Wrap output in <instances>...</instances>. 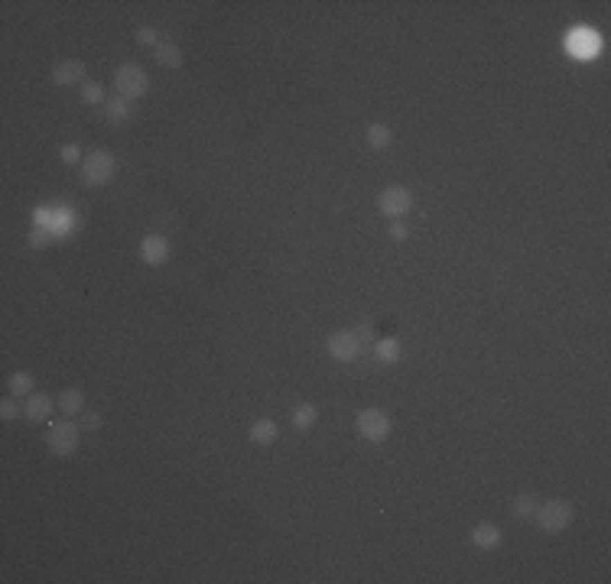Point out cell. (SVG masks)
Returning <instances> with one entry per match:
<instances>
[{
  "mask_svg": "<svg viewBox=\"0 0 611 584\" xmlns=\"http://www.w3.org/2000/svg\"><path fill=\"white\" fill-rule=\"evenodd\" d=\"M329 354L335 361L348 364L361 354V341L354 338V331H335V335H329Z\"/></svg>",
  "mask_w": 611,
  "mask_h": 584,
  "instance_id": "obj_7",
  "label": "cell"
},
{
  "mask_svg": "<svg viewBox=\"0 0 611 584\" xmlns=\"http://www.w3.org/2000/svg\"><path fill=\"white\" fill-rule=\"evenodd\" d=\"M365 140H367V147L371 149H387L390 147V140H394V133H390L387 124H371V127L365 130Z\"/></svg>",
  "mask_w": 611,
  "mask_h": 584,
  "instance_id": "obj_15",
  "label": "cell"
},
{
  "mask_svg": "<svg viewBox=\"0 0 611 584\" xmlns=\"http://www.w3.org/2000/svg\"><path fill=\"white\" fill-rule=\"evenodd\" d=\"M46 244H49V231H46V227H39V224H36V231L30 234V247H36V250H43Z\"/></svg>",
  "mask_w": 611,
  "mask_h": 584,
  "instance_id": "obj_26",
  "label": "cell"
},
{
  "mask_svg": "<svg viewBox=\"0 0 611 584\" xmlns=\"http://www.w3.org/2000/svg\"><path fill=\"white\" fill-rule=\"evenodd\" d=\"M374 354H377V361L394 364V361L400 357V344H397V338H381V341H374Z\"/></svg>",
  "mask_w": 611,
  "mask_h": 584,
  "instance_id": "obj_18",
  "label": "cell"
},
{
  "mask_svg": "<svg viewBox=\"0 0 611 584\" xmlns=\"http://www.w3.org/2000/svg\"><path fill=\"white\" fill-rule=\"evenodd\" d=\"M247 435H250L254 445H273V442H277V422H273V419H257V422L250 425Z\"/></svg>",
  "mask_w": 611,
  "mask_h": 584,
  "instance_id": "obj_13",
  "label": "cell"
},
{
  "mask_svg": "<svg viewBox=\"0 0 611 584\" xmlns=\"http://www.w3.org/2000/svg\"><path fill=\"white\" fill-rule=\"evenodd\" d=\"M82 101H85V104H101V101H104V88L98 85V82H85V85H82Z\"/></svg>",
  "mask_w": 611,
  "mask_h": 584,
  "instance_id": "obj_22",
  "label": "cell"
},
{
  "mask_svg": "<svg viewBox=\"0 0 611 584\" xmlns=\"http://www.w3.org/2000/svg\"><path fill=\"white\" fill-rule=\"evenodd\" d=\"M569 49L576 55H582V59H589V55H595V49H599V39H595V32H589V30H576L569 36Z\"/></svg>",
  "mask_w": 611,
  "mask_h": 584,
  "instance_id": "obj_10",
  "label": "cell"
},
{
  "mask_svg": "<svg viewBox=\"0 0 611 584\" xmlns=\"http://www.w3.org/2000/svg\"><path fill=\"white\" fill-rule=\"evenodd\" d=\"M62 160L69 162V166H75V162H82V149H78L75 143H69V147H62Z\"/></svg>",
  "mask_w": 611,
  "mask_h": 584,
  "instance_id": "obj_27",
  "label": "cell"
},
{
  "mask_svg": "<svg viewBox=\"0 0 611 584\" xmlns=\"http://www.w3.org/2000/svg\"><path fill=\"white\" fill-rule=\"evenodd\" d=\"M137 43L140 46H160V36H156L153 26H143V30H137Z\"/></svg>",
  "mask_w": 611,
  "mask_h": 584,
  "instance_id": "obj_25",
  "label": "cell"
},
{
  "mask_svg": "<svg viewBox=\"0 0 611 584\" xmlns=\"http://www.w3.org/2000/svg\"><path fill=\"white\" fill-rule=\"evenodd\" d=\"M114 169H118V162H114V156H111L107 149L88 153V160L82 162V176H85V182H91V185H104V182L114 176Z\"/></svg>",
  "mask_w": 611,
  "mask_h": 584,
  "instance_id": "obj_4",
  "label": "cell"
},
{
  "mask_svg": "<svg viewBox=\"0 0 611 584\" xmlns=\"http://www.w3.org/2000/svg\"><path fill=\"white\" fill-rule=\"evenodd\" d=\"M472 542L478 549H498L501 545V529L491 526V522H478L472 529Z\"/></svg>",
  "mask_w": 611,
  "mask_h": 584,
  "instance_id": "obj_11",
  "label": "cell"
},
{
  "mask_svg": "<svg viewBox=\"0 0 611 584\" xmlns=\"http://www.w3.org/2000/svg\"><path fill=\"white\" fill-rule=\"evenodd\" d=\"M316 422H319V409H316L312 403H302L300 409L293 413V425H296L300 432H309V428H312Z\"/></svg>",
  "mask_w": 611,
  "mask_h": 584,
  "instance_id": "obj_17",
  "label": "cell"
},
{
  "mask_svg": "<svg viewBox=\"0 0 611 584\" xmlns=\"http://www.w3.org/2000/svg\"><path fill=\"white\" fill-rule=\"evenodd\" d=\"M53 413V399L49 396H30L26 406H23V415L30 419V422H46Z\"/></svg>",
  "mask_w": 611,
  "mask_h": 584,
  "instance_id": "obj_12",
  "label": "cell"
},
{
  "mask_svg": "<svg viewBox=\"0 0 611 584\" xmlns=\"http://www.w3.org/2000/svg\"><path fill=\"white\" fill-rule=\"evenodd\" d=\"M358 432L367 442H384L390 435V415L381 413V409H361L358 413Z\"/></svg>",
  "mask_w": 611,
  "mask_h": 584,
  "instance_id": "obj_6",
  "label": "cell"
},
{
  "mask_svg": "<svg viewBox=\"0 0 611 584\" xmlns=\"http://www.w3.org/2000/svg\"><path fill=\"white\" fill-rule=\"evenodd\" d=\"M104 117L111 120V124H124L130 117V101L127 97H111V101H104Z\"/></svg>",
  "mask_w": 611,
  "mask_h": 584,
  "instance_id": "obj_16",
  "label": "cell"
},
{
  "mask_svg": "<svg viewBox=\"0 0 611 584\" xmlns=\"http://www.w3.org/2000/svg\"><path fill=\"white\" fill-rule=\"evenodd\" d=\"M82 406H85V396L78 393V390H65V393H59V409H62L65 415L82 413Z\"/></svg>",
  "mask_w": 611,
  "mask_h": 584,
  "instance_id": "obj_19",
  "label": "cell"
},
{
  "mask_svg": "<svg viewBox=\"0 0 611 584\" xmlns=\"http://www.w3.org/2000/svg\"><path fill=\"white\" fill-rule=\"evenodd\" d=\"M53 85H85V62L78 59H65L53 68Z\"/></svg>",
  "mask_w": 611,
  "mask_h": 584,
  "instance_id": "obj_8",
  "label": "cell"
},
{
  "mask_svg": "<svg viewBox=\"0 0 611 584\" xmlns=\"http://www.w3.org/2000/svg\"><path fill=\"white\" fill-rule=\"evenodd\" d=\"M78 438H82V428L78 422H72V415H65L62 422H53L49 425V432H46V445L49 451L59 458H69L78 451Z\"/></svg>",
  "mask_w": 611,
  "mask_h": 584,
  "instance_id": "obj_1",
  "label": "cell"
},
{
  "mask_svg": "<svg viewBox=\"0 0 611 584\" xmlns=\"http://www.w3.org/2000/svg\"><path fill=\"white\" fill-rule=\"evenodd\" d=\"M82 428H88V432H95V428H101V415H98V413H88L85 419H82Z\"/></svg>",
  "mask_w": 611,
  "mask_h": 584,
  "instance_id": "obj_28",
  "label": "cell"
},
{
  "mask_svg": "<svg viewBox=\"0 0 611 584\" xmlns=\"http://www.w3.org/2000/svg\"><path fill=\"white\" fill-rule=\"evenodd\" d=\"M114 88H118V95L127 97V101L130 97H143L147 95V88H150V78H147V72H143L140 65L127 62L114 72Z\"/></svg>",
  "mask_w": 611,
  "mask_h": 584,
  "instance_id": "obj_2",
  "label": "cell"
},
{
  "mask_svg": "<svg viewBox=\"0 0 611 584\" xmlns=\"http://www.w3.org/2000/svg\"><path fill=\"white\" fill-rule=\"evenodd\" d=\"M377 208H381V214H387V218H400V214H407L410 208H413V195H410V189H403V185H387V189L377 195Z\"/></svg>",
  "mask_w": 611,
  "mask_h": 584,
  "instance_id": "obj_5",
  "label": "cell"
},
{
  "mask_svg": "<svg viewBox=\"0 0 611 584\" xmlns=\"http://www.w3.org/2000/svg\"><path fill=\"white\" fill-rule=\"evenodd\" d=\"M0 415H3L7 422L20 415V403H17V396H7V399H3V406H0Z\"/></svg>",
  "mask_w": 611,
  "mask_h": 584,
  "instance_id": "obj_24",
  "label": "cell"
},
{
  "mask_svg": "<svg viewBox=\"0 0 611 584\" xmlns=\"http://www.w3.org/2000/svg\"><path fill=\"white\" fill-rule=\"evenodd\" d=\"M153 55H156V62H160L163 68H179V65H183V49L176 43H160Z\"/></svg>",
  "mask_w": 611,
  "mask_h": 584,
  "instance_id": "obj_14",
  "label": "cell"
},
{
  "mask_svg": "<svg viewBox=\"0 0 611 584\" xmlns=\"http://www.w3.org/2000/svg\"><path fill=\"white\" fill-rule=\"evenodd\" d=\"M390 237H394V241H403V237H407V227H403L400 221H394L390 224Z\"/></svg>",
  "mask_w": 611,
  "mask_h": 584,
  "instance_id": "obj_29",
  "label": "cell"
},
{
  "mask_svg": "<svg viewBox=\"0 0 611 584\" xmlns=\"http://www.w3.org/2000/svg\"><path fill=\"white\" fill-rule=\"evenodd\" d=\"M354 338L361 341V348H365V344H374V341H377V335H374V325H371V321H361V325L354 328Z\"/></svg>",
  "mask_w": 611,
  "mask_h": 584,
  "instance_id": "obj_23",
  "label": "cell"
},
{
  "mask_svg": "<svg viewBox=\"0 0 611 584\" xmlns=\"http://www.w3.org/2000/svg\"><path fill=\"white\" fill-rule=\"evenodd\" d=\"M140 256H143V263L150 266H160L166 256H170V244L163 241L160 234H147L143 241H140Z\"/></svg>",
  "mask_w": 611,
  "mask_h": 584,
  "instance_id": "obj_9",
  "label": "cell"
},
{
  "mask_svg": "<svg viewBox=\"0 0 611 584\" xmlns=\"http://www.w3.org/2000/svg\"><path fill=\"white\" fill-rule=\"evenodd\" d=\"M536 520L543 532H563L572 522V507L569 500H547L543 507H536Z\"/></svg>",
  "mask_w": 611,
  "mask_h": 584,
  "instance_id": "obj_3",
  "label": "cell"
},
{
  "mask_svg": "<svg viewBox=\"0 0 611 584\" xmlns=\"http://www.w3.org/2000/svg\"><path fill=\"white\" fill-rule=\"evenodd\" d=\"M7 386H10V396H30L33 393V377L30 373H13Z\"/></svg>",
  "mask_w": 611,
  "mask_h": 584,
  "instance_id": "obj_20",
  "label": "cell"
},
{
  "mask_svg": "<svg viewBox=\"0 0 611 584\" xmlns=\"http://www.w3.org/2000/svg\"><path fill=\"white\" fill-rule=\"evenodd\" d=\"M536 507H540V500H536L534 493H520V497H514V513L517 516H534Z\"/></svg>",
  "mask_w": 611,
  "mask_h": 584,
  "instance_id": "obj_21",
  "label": "cell"
}]
</instances>
